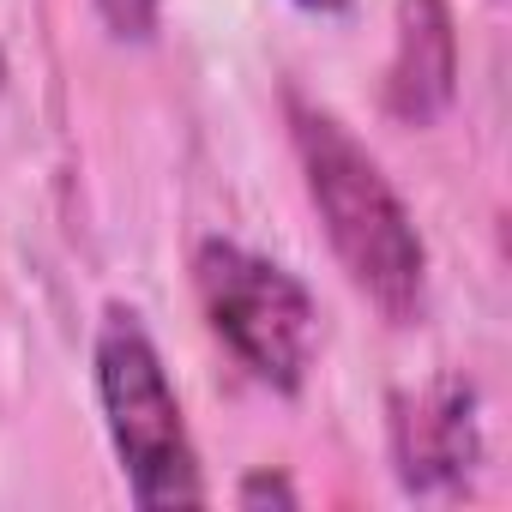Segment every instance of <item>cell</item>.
Returning a JSON list of instances; mask_svg holds the SVG:
<instances>
[{
	"mask_svg": "<svg viewBox=\"0 0 512 512\" xmlns=\"http://www.w3.org/2000/svg\"><path fill=\"white\" fill-rule=\"evenodd\" d=\"M193 284L205 302L211 332L235 350V362L278 392H296L320 350V308L296 272L253 253L241 241H199L193 253Z\"/></svg>",
	"mask_w": 512,
	"mask_h": 512,
	"instance_id": "3",
	"label": "cell"
},
{
	"mask_svg": "<svg viewBox=\"0 0 512 512\" xmlns=\"http://www.w3.org/2000/svg\"><path fill=\"white\" fill-rule=\"evenodd\" d=\"M458 91V31L446 0H398V43L386 61V115L404 127H434Z\"/></svg>",
	"mask_w": 512,
	"mask_h": 512,
	"instance_id": "5",
	"label": "cell"
},
{
	"mask_svg": "<svg viewBox=\"0 0 512 512\" xmlns=\"http://www.w3.org/2000/svg\"><path fill=\"white\" fill-rule=\"evenodd\" d=\"M235 500H241V506H296V488H290V476H278V470H253V476L235 488Z\"/></svg>",
	"mask_w": 512,
	"mask_h": 512,
	"instance_id": "7",
	"label": "cell"
},
{
	"mask_svg": "<svg viewBox=\"0 0 512 512\" xmlns=\"http://www.w3.org/2000/svg\"><path fill=\"white\" fill-rule=\"evenodd\" d=\"M97 13L121 43H145L157 31V0H97Z\"/></svg>",
	"mask_w": 512,
	"mask_h": 512,
	"instance_id": "6",
	"label": "cell"
},
{
	"mask_svg": "<svg viewBox=\"0 0 512 512\" xmlns=\"http://www.w3.org/2000/svg\"><path fill=\"white\" fill-rule=\"evenodd\" d=\"M0 91H7V55H0Z\"/></svg>",
	"mask_w": 512,
	"mask_h": 512,
	"instance_id": "9",
	"label": "cell"
},
{
	"mask_svg": "<svg viewBox=\"0 0 512 512\" xmlns=\"http://www.w3.org/2000/svg\"><path fill=\"white\" fill-rule=\"evenodd\" d=\"M392 464L410 494H452L482 464V416L476 386L440 374L416 392L392 398Z\"/></svg>",
	"mask_w": 512,
	"mask_h": 512,
	"instance_id": "4",
	"label": "cell"
},
{
	"mask_svg": "<svg viewBox=\"0 0 512 512\" xmlns=\"http://www.w3.org/2000/svg\"><path fill=\"white\" fill-rule=\"evenodd\" d=\"M296 7H308V13H344L350 0H296Z\"/></svg>",
	"mask_w": 512,
	"mask_h": 512,
	"instance_id": "8",
	"label": "cell"
},
{
	"mask_svg": "<svg viewBox=\"0 0 512 512\" xmlns=\"http://www.w3.org/2000/svg\"><path fill=\"white\" fill-rule=\"evenodd\" d=\"M91 362H97V404H103V422H109V440H115L133 500L151 512L199 506L205 482H199L193 434L181 422V398L163 374V356L133 308L103 314Z\"/></svg>",
	"mask_w": 512,
	"mask_h": 512,
	"instance_id": "2",
	"label": "cell"
},
{
	"mask_svg": "<svg viewBox=\"0 0 512 512\" xmlns=\"http://www.w3.org/2000/svg\"><path fill=\"white\" fill-rule=\"evenodd\" d=\"M290 133H296L308 199L326 223L338 266L380 314L410 320L422 308V284H428V247H422L410 205L398 199L386 169L368 157V145L338 115L290 97Z\"/></svg>",
	"mask_w": 512,
	"mask_h": 512,
	"instance_id": "1",
	"label": "cell"
}]
</instances>
